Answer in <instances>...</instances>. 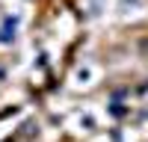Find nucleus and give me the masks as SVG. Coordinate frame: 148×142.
<instances>
[{
  "label": "nucleus",
  "mask_w": 148,
  "mask_h": 142,
  "mask_svg": "<svg viewBox=\"0 0 148 142\" xmlns=\"http://www.w3.org/2000/svg\"><path fill=\"white\" fill-rule=\"evenodd\" d=\"M6 33H15V18H6Z\"/></svg>",
  "instance_id": "nucleus-1"
}]
</instances>
